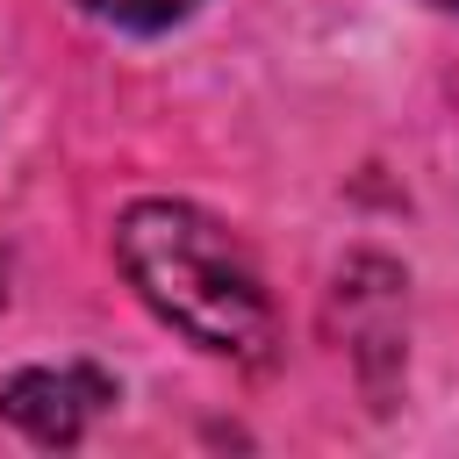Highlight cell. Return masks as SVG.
Here are the masks:
<instances>
[{
    "label": "cell",
    "mask_w": 459,
    "mask_h": 459,
    "mask_svg": "<svg viewBox=\"0 0 459 459\" xmlns=\"http://www.w3.org/2000/svg\"><path fill=\"white\" fill-rule=\"evenodd\" d=\"M115 251L136 294L201 351H258L273 337L258 265L215 215L186 201H136L115 230Z\"/></svg>",
    "instance_id": "obj_1"
},
{
    "label": "cell",
    "mask_w": 459,
    "mask_h": 459,
    "mask_svg": "<svg viewBox=\"0 0 459 459\" xmlns=\"http://www.w3.org/2000/svg\"><path fill=\"white\" fill-rule=\"evenodd\" d=\"M108 402H115V387L93 366H29L0 387V416L22 423L36 445H72Z\"/></svg>",
    "instance_id": "obj_2"
},
{
    "label": "cell",
    "mask_w": 459,
    "mask_h": 459,
    "mask_svg": "<svg viewBox=\"0 0 459 459\" xmlns=\"http://www.w3.org/2000/svg\"><path fill=\"white\" fill-rule=\"evenodd\" d=\"M93 14H108V22H122V29H165V22H179L194 0H86Z\"/></svg>",
    "instance_id": "obj_3"
},
{
    "label": "cell",
    "mask_w": 459,
    "mask_h": 459,
    "mask_svg": "<svg viewBox=\"0 0 459 459\" xmlns=\"http://www.w3.org/2000/svg\"><path fill=\"white\" fill-rule=\"evenodd\" d=\"M445 7H459V0H445Z\"/></svg>",
    "instance_id": "obj_4"
}]
</instances>
